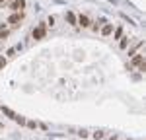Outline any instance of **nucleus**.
I'll use <instances>...</instances> for the list:
<instances>
[{"label":"nucleus","instance_id":"nucleus-10","mask_svg":"<svg viewBox=\"0 0 146 140\" xmlns=\"http://www.w3.org/2000/svg\"><path fill=\"white\" fill-rule=\"evenodd\" d=\"M8 35H10V31H8V29H0V41H4Z\"/></svg>","mask_w":146,"mask_h":140},{"label":"nucleus","instance_id":"nucleus-7","mask_svg":"<svg viewBox=\"0 0 146 140\" xmlns=\"http://www.w3.org/2000/svg\"><path fill=\"white\" fill-rule=\"evenodd\" d=\"M66 22L72 23V25H76V16H74L72 12H68V14H66Z\"/></svg>","mask_w":146,"mask_h":140},{"label":"nucleus","instance_id":"nucleus-1","mask_svg":"<svg viewBox=\"0 0 146 140\" xmlns=\"http://www.w3.org/2000/svg\"><path fill=\"white\" fill-rule=\"evenodd\" d=\"M45 31H47V25L45 23H39L33 29V39H43L45 37Z\"/></svg>","mask_w":146,"mask_h":140},{"label":"nucleus","instance_id":"nucleus-13","mask_svg":"<svg viewBox=\"0 0 146 140\" xmlns=\"http://www.w3.org/2000/svg\"><path fill=\"white\" fill-rule=\"evenodd\" d=\"M127 39H129V37H125L123 41H121V49H127V45H129V41H127Z\"/></svg>","mask_w":146,"mask_h":140},{"label":"nucleus","instance_id":"nucleus-11","mask_svg":"<svg viewBox=\"0 0 146 140\" xmlns=\"http://www.w3.org/2000/svg\"><path fill=\"white\" fill-rule=\"evenodd\" d=\"M121 35H123V29H121V27H117V29H115V35H113V37H115V39H119Z\"/></svg>","mask_w":146,"mask_h":140},{"label":"nucleus","instance_id":"nucleus-9","mask_svg":"<svg viewBox=\"0 0 146 140\" xmlns=\"http://www.w3.org/2000/svg\"><path fill=\"white\" fill-rule=\"evenodd\" d=\"M14 121H16L18 125H25V123H27V121H25V117H20V115H16V117H14Z\"/></svg>","mask_w":146,"mask_h":140},{"label":"nucleus","instance_id":"nucleus-5","mask_svg":"<svg viewBox=\"0 0 146 140\" xmlns=\"http://www.w3.org/2000/svg\"><path fill=\"white\" fill-rule=\"evenodd\" d=\"M78 23L82 25V27H88V25H90V18H88V16H80Z\"/></svg>","mask_w":146,"mask_h":140},{"label":"nucleus","instance_id":"nucleus-14","mask_svg":"<svg viewBox=\"0 0 146 140\" xmlns=\"http://www.w3.org/2000/svg\"><path fill=\"white\" fill-rule=\"evenodd\" d=\"M4 66H6V58H4V57H0V70L4 68Z\"/></svg>","mask_w":146,"mask_h":140},{"label":"nucleus","instance_id":"nucleus-6","mask_svg":"<svg viewBox=\"0 0 146 140\" xmlns=\"http://www.w3.org/2000/svg\"><path fill=\"white\" fill-rule=\"evenodd\" d=\"M140 62H144V58H142V55H135V57H133V66H138Z\"/></svg>","mask_w":146,"mask_h":140},{"label":"nucleus","instance_id":"nucleus-12","mask_svg":"<svg viewBox=\"0 0 146 140\" xmlns=\"http://www.w3.org/2000/svg\"><path fill=\"white\" fill-rule=\"evenodd\" d=\"M25 125H27V127H29V128H35V127H37V123H35V121H27Z\"/></svg>","mask_w":146,"mask_h":140},{"label":"nucleus","instance_id":"nucleus-2","mask_svg":"<svg viewBox=\"0 0 146 140\" xmlns=\"http://www.w3.org/2000/svg\"><path fill=\"white\" fill-rule=\"evenodd\" d=\"M20 22H22V12H14L10 18H8V23H10L12 27H18Z\"/></svg>","mask_w":146,"mask_h":140},{"label":"nucleus","instance_id":"nucleus-15","mask_svg":"<svg viewBox=\"0 0 146 140\" xmlns=\"http://www.w3.org/2000/svg\"><path fill=\"white\" fill-rule=\"evenodd\" d=\"M94 138H96V140H100V138H103V132H96V134H94Z\"/></svg>","mask_w":146,"mask_h":140},{"label":"nucleus","instance_id":"nucleus-8","mask_svg":"<svg viewBox=\"0 0 146 140\" xmlns=\"http://www.w3.org/2000/svg\"><path fill=\"white\" fill-rule=\"evenodd\" d=\"M2 113H4L6 117H10V119H14V117H16V113H14L12 109H8V107H2Z\"/></svg>","mask_w":146,"mask_h":140},{"label":"nucleus","instance_id":"nucleus-3","mask_svg":"<svg viewBox=\"0 0 146 140\" xmlns=\"http://www.w3.org/2000/svg\"><path fill=\"white\" fill-rule=\"evenodd\" d=\"M23 8H25V2H23V0H14V2L10 4V10L12 12H22Z\"/></svg>","mask_w":146,"mask_h":140},{"label":"nucleus","instance_id":"nucleus-4","mask_svg":"<svg viewBox=\"0 0 146 140\" xmlns=\"http://www.w3.org/2000/svg\"><path fill=\"white\" fill-rule=\"evenodd\" d=\"M111 33H113V23H105V25L101 27V35L107 37V35H111Z\"/></svg>","mask_w":146,"mask_h":140},{"label":"nucleus","instance_id":"nucleus-18","mask_svg":"<svg viewBox=\"0 0 146 140\" xmlns=\"http://www.w3.org/2000/svg\"><path fill=\"white\" fill-rule=\"evenodd\" d=\"M0 128H2V125H0Z\"/></svg>","mask_w":146,"mask_h":140},{"label":"nucleus","instance_id":"nucleus-17","mask_svg":"<svg viewBox=\"0 0 146 140\" xmlns=\"http://www.w3.org/2000/svg\"><path fill=\"white\" fill-rule=\"evenodd\" d=\"M111 140H117V138H111Z\"/></svg>","mask_w":146,"mask_h":140},{"label":"nucleus","instance_id":"nucleus-16","mask_svg":"<svg viewBox=\"0 0 146 140\" xmlns=\"http://www.w3.org/2000/svg\"><path fill=\"white\" fill-rule=\"evenodd\" d=\"M4 2H6V0H0V4H4Z\"/></svg>","mask_w":146,"mask_h":140}]
</instances>
